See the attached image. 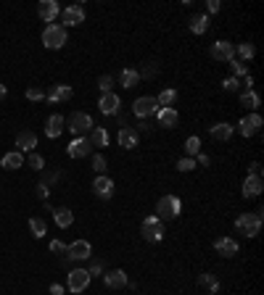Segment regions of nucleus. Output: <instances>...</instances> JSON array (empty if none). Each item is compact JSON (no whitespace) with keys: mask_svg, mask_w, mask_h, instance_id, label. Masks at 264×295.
I'll use <instances>...</instances> for the list:
<instances>
[{"mask_svg":"<svg viewBox=\"0 0 264 295\" xmlns=\"http://www.w3.org/2000/svg\"><path fill=\"white\" fill-rule=\"evenodd\" d=\"M53 219H56V224L59 227H72V221H74V214H72V208H66V206H61V208H53Z\"/></svg>","mask_w":264,"mask_h":295,"instance_id":"393cba45","label":"nucleus"},{"mask_svg":"<svg viewBox=\"0 0 264 295\" xmlns=\"http://www.w3.org/2000/svg\"><path fill=\"white\" fill-rule=\"evenodd\" d=\"M220 11V0H209V14H217Z\"/></svg>","mask_w":264,"mask_h":295,"instance_id":"09e8293b","label":"nucleus"},{"mask_svg":"<svg viewBox=\"0 0 264 295\" xmlns=\"http://www.w3.org/2000/svg\"><path fill=\"white\" fill-rule=\"evenodd\" d=\"M261 116L259 113H248V116H243V119L238 122V129H240V135L243 137H254L259 129H261Z\"/></svg>","mask_w":264,"mask_h":295,"instance_id":"9d476101","label":"nucleus"},{"mask_svg":"<svg viewBox=\"0 0 264 295\" xmlns=\"http://www.w3.org/2000/svg\"><path fill=\"white\" fill-rule=\"evenodd\" d=\"M261 176H254V174H248L246 176V182H243V198H259L261 195Z\"/></svg>","mask_w":264,"mask_h":295,"instance_id":"a211bd4d","label":"nucleus"},{"mask_svg":"<svg viewBox=\"0 0 264 295\" xmlns=\"http://www.w3.org/2000/svg\"><path fill=\"white\" fill-rule=\"evenodd\" d=\"M6 95H8V90H6V85H0V100H6Z\"/></svg>","mask_w":264,"mask_h":295,"instance_id":"3c124183","label":"nucleus"},{"mask_svg":"<svg viewBox=\"0 0 264 295\" xmlns=\"http://www.w3.org/2000/svg\"><path fill=\"white\" fill-rule=\"evenodd\" d=\"M209 16H206V14H198V16H193L190 19V32L193 34H206V29H209Z\"/></svg>","mask_w":264,"mask_h":295,"instance_id":"c85d7f7f","label":"nucleus"},{"mask_svg":"<svg viewBox=\"0 0 264 295\" xmlns=\"http://www.w3.org/2000/svg\"><path fill=\"white\" fill-rule=\"evenodd\" d=\"M64 124H66L64 116H61V113H53L50 119H48V124H45V135H48L50 140L61 137V132H64Z\"/></svg>","mask_w":264,"mask_h":295,"instance_id":"aec40b11","label":"nucleus"},{"mask_svg":"<svg viewBox=\"0 0 264 295\" xmlns=\"http://www.w3.org/2000/svg\"><path fill=\"white\" fill-rule=\"evenodd\" d=\"M98 87H100L103 95H106V92H111V87H114V77H111V74H103V77L98 79Z\"/></svg>","mask_w":264,"mask_h":295,"instance_id":"e433bc0d","label":"nucleus"},{"mask_svg":"<svg viewBox=\"0 0 264 295\" xmlns=\"http://www.w3.org/2000/svg\"><path fill=\"white\" fill-rule=\"evenodd\" d=\"M212 137L217 140V143H227V140L233 137V127L227 124V122H220V124H214V127H212Z\"/></svg>","mask_w":264,"mask_h":295,"instance_id":"b1692460","label":"nucleus"},{"mask_svg":"<svg viewBox=\"0 0 264 295\" xmlns=\"http://www.w3.org/2000/svg\"><path fill=\"white\" fill-rule=\"evenodd\" d=\"M248 174H254V176H261V163H251V166H248Z\"/></svg>","mask_w":264,"mask_h":295,"instance_id":"a18cd8bd","label":"nucleus"},{"mask_svg":"<svg viewBox=\"0 0 264 295\" xmlns=\"http://www.w3.org/2000/svg\"><path fill=\"white\" fill-rule=\"evenodd\" d=\"M29 229H32L34 238H45V221H42V219L32 216V219H29Z\"/></svg>","mask_w":264,"mask_h":295,"instance_id":"72a5a7b5","label":"nucleus"},{"mask_svg":"<svg viewBox=\"0 0 264 295\" xmlns=\"http://www.w3.org/2000/svg\"><path fill=\"white\" fill-rule=\"evenodd\" d=\"M103 282H106V287L119 290V287L127 285V274H124L122 269H114V271H109V274H103Z\"/></svg>","mask_w":264,"mask_h":295,"instance_id":"4be33fe9","label":"nucleus"},{"mask_svg":"<svg viewBox=\"0 0 264 295\" xmlns=\"http://www.w3.org/2000/svg\"><path fill=\"white\" fill-rule=\"evenodd\" d=\"M34 148H37V135H34V132L24 129V132L16 135V150L19 153H32Z\"/></svg>","mask_w":264,"mask_h":295,"instance_id":"2eb2a0df","label":"nucleus"},{"mask_svg":"<svg viewBox=\"0 0 264 295\" xmlns=\"http://www.w3.org/2000/svg\"><path fill=\"white\" fill-rule=\"evenodd\" d=\"M180 211H182L180 198H177V195H164V198H159L156 214H153V216H159L162 221H172V219L180 216Z\"/></svg>","mask_w":264,"mask_h":295,"instance_id":"f03ea898","label":"nucleus"},{"mask_svg":"<svg viewBox=\"0 0 264 295\" xmlns=\"http://www.w3.org/2000/svg\"><path fill=\"white\" fill-rule=\"evenodd\" d=\"M261 219H264V214L261 211H256V214H240L238 219H235V229L243 234V238H256V234L261 232Z\"/></svg>","mask_w":264,"mask_h":295,"instance_id":"f257e3e1","label":"nucleus"},{"mask_svg":"<svg viewBox=\"0 0 264 295\" xmlns=\"http://www.w3.org/2000/svg\"><path fill=\"white\" fill-rule=\"evenodd\" d=\"M259 103H261V98L256 95L254 90H246V92H240V105H246V108L254 113L256 108H259Z\"/></svg>","mask_w":264,"mask_h":295,"instance_id":"cd10ccee","label":"nucleus"},{"mask_svg":"<svg viewBox=\"0 0 264 295\" xmlns=\"http://www.w3.org/2000/svg\"><path fill=\"white\" fill-rule=\"evenodd\" d=\"M198 163H203V166H206V163H209V156H203V153H198Z\"/></svg>","mask_w":264,"mask_h":295,"instance_id":"8fccbe9b","label":"nucleus"},{"mask_svg":"<svg viewBox=\"0 0 264 295\" xmlns=\"http://www.w3.org/2000/svg\"><path fill=\"white\" fill-rule=\"evenodd\" d=\"M177 169L180 171H190V169H196V161H193V158H180L177 161Z\"/></svg>","mask_w":264,"mask_h":295,"instance_id":"a19ab883","label":"nucleus"},{"mask_svg":"<svg viewBox=\"0 0 264 295\" xmlns=\"http://www.w3.org/2000/svg\"><path fill=\"white\" fill-rule=\"evenodd\" d=\"M119 82H122V87H135L137 82H140V72L137 69H122V74H119Z\"/></svg>","mask_w":264,"mask_h":295,"instance_id":"bb28decb","label":"nucleus"},{"mask_svg":"<svg viewBox=\"0 0 264 295\" xmlns=\"http://www.w3.org/2000/svg\"><path fill=\"white\" fill-rule=\"evenodd\" d=\"M42 98H45V92H42V90H37V87H29V90H27V100H32V103H34V100H42Z\"/></svg>","mask_w":264,"mask_h":295,"instance_id":"79ce46f5","label":"nucleus"},{"mask_svg":"<svg viewBox=\"0 0 264 295\" xmlns=\"http://www.w3.org/2000/svg\"><path fill=\"white\" fill-rule=\"evenodd\" d=\"M198 285L201 287H209L212 292H217V290H220V279H217L214 274H201L198 277Z\"/></svg>","mask_w":264,"mask_h":295,"instance_id":"473e14b6","label":"nucleus"},{"mask_svg":"<svg viewBox=\"0 0 264 295\" xmlns=\"http://www.w3.org/2000/svg\"><path fill=\"white\" fill-rule=\"evenodd\" d=\"M37 14H40L42 21H56L59 19V3H56V0H42L37 6Z\"/></svg>","mask_w":264,"mask_h":295,"instance_id":"412c9836","label":"nucleus"},{"mask_svg":"<svg viewBox=\"0 0 264 295\" xmlns=\"http://www.w3.org/2000/svg\"><path fill=\"white\" fill-rule=\"evenodd\" d=\"M159 111V100L151 98V95H145V98H137L132 103V113L137 116V119H148V116H153Z\"/></svg>","mask_w":264,"mask_h":295,"instance_id":"0eeeda50","label":"nucleus"},{"mask_svg":"<svg viewBox=\"0 0 264 295\" xmlns=\"http://www.w3.org/2000/svg\"><path fill=\"white\" fill-rule=\"evenodd\" d=\"M137 143H140V135H137V129H132V127H122V129H119V145H122V148L132 150V148H137Z\"/></svg>","mask_w":264,"mask_h":295,"instance_id":"f3484780","label":"nucleus"},{"mask_svg":"<svg viewBox=\"0 0 264 295\" xmlns=\"http://www.w3.org/2000/svg\"><path fill=\"white\" fill-rule=\"evenodd\" d=\"M235 55L240 58V64H243V61H251V58L256 55V48H254L251 42H240L238 48H235Z\"/></svg>","mask_w":264,"mask_h":295,"instance_id":"7c9ffc66","label":"nucleus"},{"mask_svg":"<svg viewBox=\"0 0 264 295\" xmlns=\"http://www.w3.org/2000/svg\"><path fill=\"white\" fill-rule=\"evenodd\" d=\"M140 232H143V238L148 243H162L164 240V221L159 219V216H145Z\"/></svg>","mask_w":264,"mask_h":295,"instance_id":"39448f33","label":"nucleus"},{"mask_svg":"<svg viewBox=\"0 0 264 295\" xmlns=\"http://www.w3.org/2000/svg\"><path fill=\"white\" fill-rule=\"evenodd\" d=\"M209 295H217V292H209Z\"/></svg>","mask_w":264,"mask_h":295,"instance_id":"603ef678","label":"nucleus"},{"mask_svg":"<svg viewBox=\"0 0 264 295\" xmlns=\"http://www.w3.org/2000/svg\"><path fill=\"white\" fill-rule=\"evenodd\" d=\"M93 256V245L87 240H74L72 245H66V258L69 261H87Z\"/></svg>","mask_w":264,"mask_h":295,"instance_id":"423d86ee","label":"nucleus"},{"mask_svg":"<svg viewBox=\"0 0 264 295\" xmlns=\"http://www.w3.org/2000/svg\"><path fill=\"white\" fill-rule=\"evenodd\" d=\"M93 169H95L98 174H103V171H106V158H103L100 153H95V156H93Z\"/></svg>","mask_w":264,"mask_h":295,"instance_id":"58836bf2","label":"nucleus"},{"mask_svg":"<svg viewBox=\"0 0 264 295\" xmlns=\"http://www.w3.org/2000/svg\"><path fill=\"white\" fill-rule=\"evenodd\" d=\"M90 153H93V145H90L87 137H74L72 145H69V156L72 158H85Z\"/></svg>","mask_w":264,"mask_h":295,"instance_id":"4468645a","label":"nucleus"},{"mask_svg":"<svg viewBox=\"0 0 264 295\" xmlns=\"http://www.w3.org/2000/svg\"><path fill=\"white\" fill-rule=\"evenodd\" d=\"M230 69L235 72V79H238V77H248V69H246L243 64H240L238 58H233V61H230Z\"/></svg>","mask_w":264,"mask_h":295,"instance_id":"4c0bfd02","label":"nucleus"},{"mask_svg":"<svg viewBox=\"0 0 264 295\" xmlns=\"http://www.w3.org/2000/svg\"><path fill=\"white\" fill-rule=\"evenodd\" d=\"M74 95V90L69 87V85H53L48 92H45V98H48L50 103H64V100H72Z\"/></svg>","mask_w":264,"mask_h":295,"instance_id":"dca6fc26","label":"nucleus"},{"mask_svg":"<svg viewBox=\"0 0 264 295\" xmlns=\"http://www.w3.org/2000/svg\"><path fill=\"white\" fill-rule=\"evenodd\" d=\"M87 140H90V145L93 148H106L109 145V132L103 127H93V132H90Z\"/></svg>","mask_w":264,"mask_h":295,"instance_id":"a878e982","label":"nucleus"},{"mask_svg":"<svg viewBox=\"0 0 264 295\" xmlns=\"http://www.w3.org/2000/svg\"><path fill=\"white\" fill-rule=\"evenodd\" d=\"M87 285H90V274H87V269H74V271H69L66 287L72 290V292H82V290H87Z\"/></svg>","mask_w":264,"mask_h":295,"instance_id":"1a4fd4ad","label":"nucleus"},{"mask_svg":"<svg viewBox=\"0 0 264 295\" xmlns=\"http://www.w3.org/2000/svg\"><path fill=\"white\" fill-rule=\"evenodd\" d=\"M66 124H69V132H72L74 137H85L87 132H93V116L90 113H79V111H74L72 116L66 119Z\"/></svg>","mask_w":264,"mask_h":295,"instance_id":"20e7f679","label":"nucleus"},{"mask_svg":"<svg viewBox=\"0 0 264 295\" xmlns=\"http://www.w3.org/2000/svg\"><path fill=\"white\" fill-rule=\"evenodd\" d=\"M0 163H3V169H19L21 163H24V156H21L19 150H14V153H6Z\"/></svg>","mask_w":264,"mask_h":295,"instance_id":"c756f323","label":"nucleus"},{"mask_svg":"<svg viewBox=\"0 0 264 295\" xmlns=\"http://www.w3.org/2000/svg\"><path fill=\"white\" fill-rule=\"evenodd\" d=\"M27 163L32 169H37V171H42V166H45V158L40 156V153H29V158H27Z\"/></svg>","mask_w":264,"mask_h":295,"instance_id":"c9c22d12","label":"nucleus"},{"mask_svg":"<svg viewBox=\"0 0 264 295\" xmlns=\"http://www.w3.org/2000/svg\"><path fill=\"white\" fill-rule=\"evenodd\" d=\"M156 116H159V124L167 127V129L177 127V122H180V113H177L175 108H159V111H156Z\"/></svg>","mask_w":264,"mask_h":295,"instance_id":"5701e85b","label":"nucleus"},{"mask_svg":"<svg viewBox=\"0 0 264 295\" xmlns=\"http://www.w3.org/2000/svg\"><path fill=\"white\" fill-rule=\"evenodd\" d=\"M61 21H64V29L66 27H79L85 21V11H82V6H69V8H64L61 11Z\"/></svg>","mask_w":264,"mask_h":295,"instance_id":"9b49d317","label":"nucleus"},{"mask_svg":"<svg viewBox=\"0 0 264 295\" xmlns=\"http://www.w3.org/2000/svg\"><path fill=\"white\" fill-rule=\"evenodd\" d=\"M156 100H159V108H172V103L177 100V90H162Z\"/></svg>","mask_w":264,"mask_h":295,"instance_id":"2f4dec72","label":"nucleus"},{"mask_svg":"<svg viewBox=\"0 0 264 295\" xmlns=\"http://www.w3.org/2000/svg\"><path fill=\"white\" fill-rule=\"evenodd\" d=\"M209 55L214 58V61H227V64H230L233 58H235V45L227 42V40H217V42L212 45Z\"/></svg>","mask_w":264,"mask_h":295,"instance_id":"6e6552de","label":"nucleus"},{"mask_svg":"<svg viewBox=\"0 0 264 295\" xmlns=\"http://www.w3.org/2000/svg\"><path fill=\"white\" fill-rule=\"evenodd\" d=\"M50 295H64V285H59V282H53V285H50Z\"/></svg>","mask_w":264,"mask_h":295,"instance_id":"de8ad7c7","label":"nucleus"},{"mask_svg":"<svg viewBox=\"0 0 264 295\" xmlns=\"http://www.w3.org/2000/svg\"><path fill=\"white\" fill-rule=\"evenodd\" d=\"M50 251H53V253H61V256H66V245H64L61 240H53V243H50Z\"/></svg>","mask_w":264,"mask_h":295,"instance_id":"c03bdc74","label":"nucleus"},{"mask_svg":"<svg viewBox=\"0 0 264 295\" xmlns=\"http://www.w3.org/2000/svg\"><path fill=\"white\" fill-rule=\"evenodd\" d=\"M103 269H106V266H103V261H93V264H90V269H87V274L90 277H100Z\"/></svg>","mask_w":264,"mask_h":295,"instance_id":"ea45409f","label":"nucleus"},{"mask_svg":"<svg viewBox=\"0 0 264 295\" xmlns=\"http://www.w3.org/2000/svg\"><path fill=\"white\" fill-rule=\"evenodd\" d=\"M48 193H50V190H48V185H37V195H40L42 200H48Z\"/></svg>","mask_w":264,"mask_h":295,"instance_id":"49530a36","label":"nucleus"},{"mask_svg":"<svg viewBox=\"0 0 264 295\" xmlns=\"http://www.w3.org/2000/svg\"><path fill=\"white\" fill-rule=\"evenodd\" d=\"M119 105H122V100H119L117 92H106V95H100V100H98V108H100V113H106V116L119 113Z\"/></svg>","mask_w":264,"mask_h":295,"instance_id":"ddd939ff","label":"nucleus"},{"mask_svg":"<svg viewBox=\"0 0 264 295\" xmlns=\"http://www.w3.org/2000/svg\"><path fill=\"white\" fill-rule=\"evenodd\" d=\"M214 251L225 258H233L238 253V243L233 238H220V240H214Z\"/></svg>","mask_w":264,"mask_h":295,"instance_id":"6ab92c4d","label":"nucleus"},{"mask_svg":"<svg viewBox=\"0 0 264 295\" xmlns=\"http://www.w3.org/2000/svg\"><path fill=\"white\" fill-rule=\"evenodd\" d=\"M198 150H201V140L193 135V137H188V143H185V153L188 156H198Z\"/></svg>","mask_w":264,"mask_h":295,"instance_id":"f704fd0d","label":"nucleus"},{"mask_svg":"<svg viewBox=\"0 0 264 295\" xmlns=\"http://www.w3.org/2000/svg\"><path fill=\"white\" fill-rule=\"evenodd\" d=\"M42 45L48 50H61L66 45V29L61 24H48L42 29Z\"/></svg>","mask_w":264,"mask_h":295,"instance_id":"7ed1b4c3","label":"nucleus"},{"mask_svg":"<svg viewBox=\"0 0 264 295\" xmlns=\"http://www.w3.org/2000/svg\"><path fill=\"white\" fill-rule=\"evenodd\" d=\"M93 193L100 200H109L114 195V180H111V176H106V174H98L95 182H93Z\"/></svg>","mask_w":264,"mask_h":295,"instance_id":"f8f14e48","label":"nucleus"},{"mask_svg":"<svg viewBox=\"0 0 264 295\" xmlns=\"http://www.w3.org/2000/svg\"><path fill=\"white\" fill-rule=\"evenodd\" d=\"M222 87H225L227 92H233V90H238V87H240V82H238L235 77H227V79L222 82Z\"/></svg>","mask_w":264,"mask_h":295,"instance_id":"37998d69","label":"nucleus"}]
</instances>
